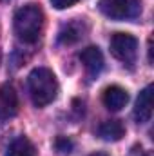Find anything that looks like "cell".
Masks as SVG:
<instances>
[{
  "label": "cell",
  "mask_w": 154,
  "mask_h": 156,
  "mask_svg": "<svg viewBox=\"0 0 154 156\" xmlns=\"http://www.w3.org/2000/svg\"><path fill=\"white\" fill-rule=\"evenodd\" d=\"M27 91L37 107H45L58 94V80L51 69L37 67L27 76Z\"/></svg>",
  "instance_id": "6da1fadb"
},
{
  "label": "cell",
  "mask_w": 154,
  "mask_h": 156,
  "mask_svg": "<svg viewBox=\"0 0 154 156\" xmlns=\"http://www.w3.org/2000/svg\"><path fill=\"white\" fill-rule=\"evenodd\" d=\"M15 35L24 44H35L44 31V11L37 4H27L15 13Z\"/></svg>",
  "instance_id": "7a4b0ae2"
},
{
  "label": "cell",
  "mask_w": 154,
  "mask_h": 156,
  "mask_svg": "<svg viewBox=\"0 0 154 156\" xmlns=\"http://www.w3.org/2000/svg\"><path fill=\"white\" fill-rule=\"evenodd\" d=\"M98 9L111 20H132L142 13L140 0H100Z\"/></svg>",
  "instance_id": "3957f363"
},
{
  "label": "cell",
  "mask_w": 154,
  "mask_h": 156,
  "mask_svg": "<svg viewBox=\"0 0 154 156\" xmlns=\"http://www.w3.org/2000/svg\"><path fill=\"white\" fill-rule=\"evenodd\" d=\"M111 53L123 64H134L138 56V40L129 33H116L111 38Z\"/></svg>",
  "instance_id": "277c9868"
},
{
  "label": "cell",
  "mask_w": 154,
  "mask_h": 156,
  "mask_svg": "<svg viewBox=\"0 0 154 156\" xmlns=\"http://www.w3.org/2000/svg\"><path fill=\"white\" fill-rule=\"evenodd\" d=\"M89 31V26L83 18H75L67 24H64L60 27V33H58V42L64 44V45H71V44H76L83 38Z\"/></svg>",
  "instance_id": "5b68a950"
},
{
  "label": "cell",
  "mask_w": 154,
  "mask_h": 156,
  "mask_svg": "<svg viewBox=\"0 0 154 156\" xmlns=\"http://www.w3.org/2000/svg\"><path fill=\"white\" fill-rule=\"evenodd\" d=\"M18 113V96L7 83L0 85V120H9Z\"/></svg>",
  "instance_id": "8992f818"
},
{
  "label": "cell",
  "mask_w": 154,
  "mask_h": 156,
  "mask_svg": "<svg viewBox=\"0 0 154 156\" xmlns=\"http://www.w3.org/2000/svg\"><path fill=\"white\" fill-rule=\"evenodd\" d=\"M80 60H82V64H83L87 75L91 78L98 76V75L102 73V69H103V55H102V51H100L98 47H94V45L85 47V49L82 51V55H80Z\"/></svg>",
  "instance_id": "52a82bcc"
},
{
  "label": "cell",
  "mask_w": 154,
  "mask_h": 156,
  "mask_svg": "<svg viewBox=\"0 0 154 156\" xmlns=\"http://www.w3.org/2000/svg\"><path fill=\"white\" fill-rule=\"evenodd\" d=\"M152 116V85H147L138 100H136V107H134V118L138 123H145Z\"/></svg>",
  "instance_id": "ba28073f"
},
{
  "label": "cell",
  "mask_w": 154,
  "mask_h": 156,
  "mask_svg": "<svg viewBox=\"0 0 154 156\" xmlns=\"http://www.w3.org/2000/svg\"><path fill=\"white\" fill-rule=\"evenodd\" d=\"M129 102V94L123 87L111 85L103 91V104L109 111H121Z\"/></svg>",
  "instance_id": "9c48e42d"
},
{
  "label": "cell",
  "mask_w": 154,
  "mask_h": 156,
  "mask_svg": "<svg viewBox=\"0 0 154 156\" xmlns=\"http://www.w3.org/2000/svg\"><path fill=\"white\" fill-rule=\"evenodd\" d=\"M98 136L107 142H118L125 136V127L120 120H105L98 127Z\"/></svg>",
  "instance_id": "30bf717a"
},
{
  "label": "cell",
  "mask_w": 154,
  "mask_h": 156,
  "mask_svg": "<svg viewBox=\"0 0 154 156\" xmlns=\"http://www.w3.org/2000/svg\"><path fill=\"white\" fill-rule=\"evenodd\" d=\"M5 156H37V149H35V145H33V142L29 138L18 136L7 147Z\"/></svg>",
  "instance_id": "8fae6325"
},
{
  "label": "cell",
  "mask_w": 154,
  "mask_h": 156,
  "mask_svg": "<svg viewBox=\"0 0 154 156\" xmlns=\"http://www.w3.org/2000/svg\"><path fill=\"white\" fill-rule=\"evenodd\" d=\"M56 149H58L60 153L67 154V153H71V149H73V142L67 140V138H58V140H56Z\"/></svg>",
  "instance_id": "7c38bea8"
},
{
  "label": "cell",
  "mask_w": 154,
  "mask_h": 156,
  "mask_svg": "<svg viewBox=\"0 0 154 156\" xmlns=\"http://www.w3.org/2000/svg\"><path fill=\"white\" fill-rule=\"evenodd\" d=\"M76 2L78 0H51L53 7H56V9H67V7H73Z\"/></svg>",
  "instance_id": "4fadbf2b"
},
{
  "label": "cell",
  "mask_w": 154,
  "mask_h": 156,
  "mask_svg": "<svg viewBox=\"0 0 154 156\" xmlns=\"http://www.w3.org/2000/svg\"><path fill=\"white\" fill-rule=\"evenodd\" d=\"M132 156H147V154H145V153H142V149H140L138 153H134V154H132Z\"/></svg>",
  "instance_id": "5bb4252c"
},
{
  "label": "cell",
  "mask_w": 154,
  "mask_h": 156,
  "mask_svg": "<svg viewBox=\"0 0 154 156\" xmlns=\"http://www.w3.org/2000/svg\"><path fill=\"white\" fill-rule=\"evenodd\" d=\"M89 156H107L105 153H94V154H89Z\"/></svg>",
  "instance_id": "9a60e30c"
}]
</instances>
